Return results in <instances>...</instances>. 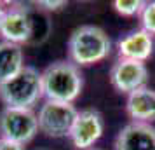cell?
<instances>
[{
    "label": "cell",
    "mask_w": 155,
    "mask_h": 150,
    "mask_svg": "<svg viewBox=\"0 0 155 150\" xmlns=\"http://www.w3.org/2000/svg\"><path fill=\"white\" fill-rule=\"evenodd\" d=\"M84 87V77L71 61H54L42 72V89L45 100L73 103Z\"/></svg>",
    "instance_id": "6da1fadb"
},
{
    "label": "cell",
    "mask_w": 155,
    "mask_h": 150,
    "mask_svg": "<svg viewBox=\"0 0 155 150\" xmlns=\"http://www.w3.org/2000/svg\"><path fill=\"white\" fill-rule=\"evenodd\" d=\"M112 51V40L106 32L94 25H84L73 30L68 40V56L73 65L89 66L108 58Z\"/></svg>",
    "instance_id": "7a4b0ae2"
},
{
    "label": "cell",
    "mask_w": 155,
    "mask_h": 150,
    "mask_svg": "<svg viewBox=\"0 0 155 150\" xmlns=\"http://www.w3.org/2000/svg\"><path fill=\"white\" fill-rule=\"evenodd\" d=\"M42 96V73L33 66H25L12 79L0 84V100L7 108L33 110Z\"/></svg>",
    "instance_id": "3957f363"
},
{
    "label": "cell",
    "mask_w": 155,
    "mask_h": 150,
    "mask_svg": "<svg viewBox=\"0 0 155 150\" xmlns=\"http://www.w3.org/2000/svg\"><path fill=\"white\" fill-rule=\"evenodd\" d=\"M78 110L73 103L45 100L37 114L38 131L51 138H64L70 135Z\"/></svg>",
    "instance_id": "277c9868"
},
{
    "label": "cell",
    "mask_w": 155,
    "mask_h": 150,
    "mask_svg": "<svg viewBox=\"0 0 155 150\" xmlns=\"http://www.w3.org/2000/svg\"><path fill=\"white\" fill-rule=\"evenodd\" d=\"M38 133V121L33 110L4 108L0 112V138L19 145L30 143Z\"/></svg>",
    "instance_id": "5b68a950"
},
{
    "label": "cell",
    "mask_w": 155,
    "mask_h": 150,
    "mask_svg": "<svg viewBox=\"0 0 155 150\" xmlns=\"http://www.w3.org/2000/svg\"><path fill=\"white\" fill-rule=\"evenodd\" d=\"M103 133H105L103 115L94 108H85L77 114L68 138L75 148L89 150L103 136Z\"/></svg>",
    "instance_id": "8992f818"
},
{
    "label": "cell",
    "mask_w": 155,
    "mask_h": 150,
    "mask_svg": "<svg viewBox=\"0 0 155 150\" xmlns=\"http://www.w3.org/2000/svg\"><path fill=\"white\" fill-rule=\"evenodd\" d=\"M147 65L141 63V61L119 58L110 70V82H112L113 89L124 94H131L133 91L143 87L147 84Z\"/></svg>",
    "instance_id": "52a82bcc"
},
{
    "label": "cell",
    "mask_w": 155,
    "mask_h": 150,
    "mask_svg": "<svg viewBox=\"0 0 155 150\" xmlns=\"http://www.w3.org/2000/svg\"><path fill=\"white\" fill-rule=\"evenodd\" d=\"M115 150H155V128L145 122H129L115 138Z\"/></svg>",
    "instance_id": "ba28073f"
},
{
    "label": "cell",
    "mask_w": 155,
    "mask_h": 150,
    "mask_svg": "<svg viewBox=\"0 0 155 150\" xmlns=\"http://www.w3.org/2000/svg\"><path fill=\"white\" fill-rule=\"evenodd\" d=\"M31 30H33L31 19L23 7H11L9 11H5L2 28H0V35L4 37L5 42L21 45L30 40Z\"/></svg>",
    "instance_id": "9c48e42d"
},
{
    "label": "cell",
    "mask_w": 155,
    "mask_h": 150,
    "mask_svg": "<svg viewBox=\"0 0 155 150\" xmlns=\"http://www.w3.org/2000/svg\"><path fill=\"white\" fill-rule=\"evenodd\" d=\"M117 47L120 58L145 63L153 52V37L141 28L122 37L117 42Z\"/></svg>",
    "instance_id": "30bf717a"
},
{
    "label": "cell",
    "mask_w": 155,
    "mask_h": 150,
    "mask_svg": "<svg viewBox=\"0 0 155 150\" xmlns=\"http://www.w3.org/2000/svg\"><path fill=\"white\" fill-rule=\"evenodd\" d=\"M126 112L133 122H155V91L152 87L143 86L127 94Z\"/></svg>",
    "instance_id": "8fae6325"
},
{
    "label": "cell",
    "mask_w": 155,
    "mask_h": 150,
    "mask_svg": "<svg viewBox=\"0 0 155 150\" xmlns=\"http://www.w3.org/2000/svg\"><path fill=\"white\" fill-rule=\"evenodd\" d=\"M23 61L25 58H23L21 45L2 40L0 42V84L12 79L16 73H19L26 66Z\"/></svg>",
    "instance_id": "7c38bea8"
},
{
    "label": "cell",
    "mask_w": 155,
    "mask_h": 150,
    "mask_svg": "<svg viewBox=\"0 0 155 150\" xmlns=\"http://www.w3.org/2000/svg\"><path fill=\"white\" fill-rule=\"evenodd\" d=\"M145 4H147V2H143V0H115V2H113V9H115L120 16L131 18V16L141 14Z\"/></svg>",
    "instance_id": "4fadbf2b"
},
{
    "label": "cell",
    "mask_w": 155,
    "mask_h": 150,
    "mask_svg": "<svg viewBox=\"0 0 155 150\" xmlns=\"http://www.w3.org/2000/svg\"><path fill=\"white\" fill-rule=\"evenodd\" d=\"M141 26L145 32H148L150 35H155V0L153 2H147L145 7L141 11Z\"/></svg>",
    "instance_id": "5bb4252c"
},
{
    "label": "cell",
    "mask_w": 155,
    "mask_h": 150,
    "mask_svg": "<svg viewBox=\"0 0 155 150\" xmlns=\"http://www.w3.org/2000/svg\"><path fill=\"white\" fill-rule=\"evenodd\" d=\"M37 4H38L40 7L47 9V11H59L61 7L66 5V2H64V0H54V2H51V0H38Z\"/></svg>",
    "instance_id": "9a60e30c"
},
{
    "label": "cell",
    "mask_w": 155,
    "mask_h": 150,
    "mask_svg": "<svg viewBox=\"0 0 155 150\" xmlns=\"http://www.w3.org/2000/svg\"><path fill=\"white\" fill-rule=\"evenodd\" d=\"M0 150H25V145L14 143L11 140H5V138H0Z\"/></svg>",
    "instance_id": "2e32d148"
},
{
    "label": "cell",
    "mask_w": 155,
    "mask_h": 150,
    "mask_svg": "<svg viewBox=\"0 0 155 150\" xmlns=\"http://www.w3.org/2000/svg\"><path fill=\"white\" fill-rule=\"evenodd\" d=\"M4 16H5V11H4L2 4H0V28H2V21H4Z\"/></svg>",
    "instance_id": "e0dca14e"
},
{
    "label": "cell",
    "mask_w": 155,
    "mask_h": 150,
    "mask_svg": "<svg viewBox=\"0 0 155 150\" xmlns=\"http://www.w3.org/2000/svg\"><path fill=\"white\" fill-rule=\"evenodd\" d=\"M89 150H101V148H94V147H92V148H89Z\"/></svg>",
    "instance_id": "ac0fdd59"
}]
</instances>
